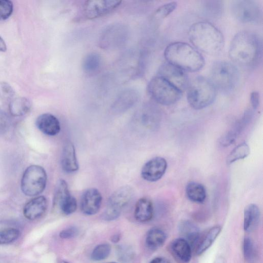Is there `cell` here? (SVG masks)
I'll use <instances>...</instances> for the list:
<instances>
[{"label": "cell", "mask_w": 263, "mask_h": 263, "mask_svg": "<svg viewBox=\"0 0 263 263\" xmlns=\"http://www.w3.org/2000/svg\"><path fill=\"white\" fill-rule=\"evenodd\" d=\"M61 166L63 170L67 173H73L79 169L76 150L73 143L67 141L64 145L62 157Z\"/></svg>", "instance_id": "cell-19"}, {"label": "cell", "mask_w": 263, "mask_h": 263, "mask_svg": "<svg viewBox=\"0 0 263 263\" xmlns=\"http://www.w3.org/2000/svg\"><path fill=\"white\" fill-rule=\"evenodd\" d=\"M181 235L190 245L192 248L198 245L200 239V230L198 227L189 220L181 221L179 224Z\"/></svg>", "instance_id": "cell-22"}, {"label": "cell", "mask_w": 263, "mask_h": 263, "mask_svg": "<svg viewBox=\"0 0 263 263\" xmlns=\"http://www.w3.org/2000/svg\"><path fill=\"white\" fill-rule=\"evenodd\" d=\"M188 198L193 202L201 203L206 198V194L204 186L198 182L191 181L188 183L185 189Z\"/></svg>", "instance_id": "cell-26"}, {"label": "cell", "mask_w": 263, "mask_h": 263, "mask_svg": "<svg viewBox=\"0 0 263 263\" xmlns=\"http://www.w3.org/2000/svg\"><path fill=\"white\" fill-rule=\"evenodd\" d=\"M139 97L137 90L132 88L125 89L118 96L112 107L117 111L126 110L137 102Z\"/></svg>", "instance_id": "cell-20"}, {"label": "cell", "mask_w": 263, "mask_h": 263, "mask_svg": "<svg viewBox=\"0 0 263 263\" xmlns=\"http://www.w3.org/2000/svg\"><path fill=\"white\" fill-rule=\"evenodd\" d=\"M262 46L260 37L254 32L243 30L232 39L229 50L230 59L236 65L246 69H253L259 64Z\"/></svg>", "instance_id": "cell-1"}, {"label": "cell", "mask_w": 263, "mask_h": 263, "mask_svg": "<svg viewBox=\"0 0 263 263\" xmlns=\"http://www.w3.org/2000/svg\"><path fill=\"white\" fill-rule=\"evenodd\" d=\"M112 239V241L114 242H117L118 241V240H119V237L117 235H115L113 237V238Z\"/></svg>", "instance_id": "cell-44"}, {"label": "cell", "mask_w": 263, "mask_h": 263, "mask_svg": "<svg viewBox=\"0 0 263 263\" xmlns=\"http://www.w3.org/2000/svg\"><path fill=\"white\" fill-rule=\"evenodd\" d=\"M48 201L44 196H39L29 200L23 208L24 216L30 220L41 218L46 212Z\"/></svg>", "instance_id": "cell-17"}, {"label": "cell", "mask_w": 263, "mask_h": 263, "mask_svg": "<svg viewBox=\"0 0 263 263\" xmlns=\"http://www.w3.org/2000/svg\"><path fill=\"white\" fill-rule=\"evenodd\" d=\"M166 238L167 235L163 230L158 228H153L146 234L145 243L149 249L156 250L164 245Z\"/></svg>", "instance_id": "cell-25"}, {"label": "cell", "mask_w": 263, "mask_h": 263, "mask_svg": "<svg viewBox=\"0 0 263 263\" xmlns=\"http://www.w3.org/2000/svg\"><path fill=\"white\" fill-rule=\"evenodd\" d=\"M153 215L154 208L152 201L146 197L140 198L135 205V219L139 222H146L152 219Z\"/></svg>", "instance_id": "cell-21"}, {"label": "cell", "mask_w": 263, "mask_h": 263, "mask_svg": "<svg viewBox=\"0 0 263 263\" xmlns=\"http://www.w3.org/2000/svg\"><path fill=\"white\" fill-rule=\"evenodd\" d=\"M164 55L167 62L185 71L196 72L204 65V60L200 53L191 45L182 42L168 45Z\"/></svg>", "instance_id": "cell-3"}, {"label": "cell", "mask_w": 263, "mask_h": 263, "mask_svg": "<svg viewBox=\"0 0 263 263\" xmlns=\"http://www.w3.org/2000/svg\"><path fill=\"white\" fill-rule=\"evenodd\" d=\"M61 263H69V262L63 260Z\"/></svg>", "instance_id": "cell-45"}, {"label": "cell", "mask_w": 263, "mask_h": 263, "mask_svg": "<svg viewBox=\"0 0 263 263\" xmlns=\"http://www.w3.org/2000/svg\"><path fill=\"white\" fill-rule=\"evenodd\" d=\"M201 6L203 13L209 17L218 18L223 12V5L220 1H204Z\"/></svg>", "instance_id": "cell-29"}, {"label": "cell", "mask_w": 263, "mask_h": 263, "mask_svg": "<svg viewBox=\"0 0 263 263\" xmlns=\"http://www.w3.org/2000/svg\"><path fill=\"white\" fill-rule=\"evenodd\" d=\"M189 39L194 46L209 55H217L222 50L224 39L222 32L206 21L194 23L189 28Z\"/></svg>", "instance_id": "cell-2"}, {"label": "cell", "mask_w": 263, "mask_h": 263, "mask_svg": "<svg viewBox=\"0 0 263 263\" xmlns=\"http://www.w3.org/2000/svg\"><path fill=\"white\" fill-rule=\"evenodd\" d=\"M158 76L181 92L186 90L189 83L186 71L167 62L160 66Z\"/></svg>", "instance_id": "cell-13"}, {"label": "cell", "mask_w": 263, "mask_h": 263, "mask_svg": "<svg viewBox=\"0 0 263 263\" xmlns=\"http://www.w3.org/2000/svg\"><path fill=\"white\" fill-rule=\"evenodd\" d=\"M47 174L44 168L38 165H31L25 170L21 181L22 192L27 196L41 194L47 183Z\"/></svg>", "instance_id": "cell-7"}, {"label": "cell", "mask_w": 263, "mask_h": 263, "mask_svg": "<svg viewBox=\"0 0 263 263\" xmlns=\"http://www.w3.org/2000/svg\"><path fill=\"white\" fill-rule=\"evenodd\" d=\"M79 231L75 227H70L62 230L60 233V237L63 239H69L77 236Z\"/></svg>", "instance_id": "cell-38"}, {"label": "cell", "mask_w": 263, "mask_h": 263, "mask_svg": "<svg viewBox=\"0 0 263 263\" xmlns=\"http://www.w3.org/2000/svg\"><path fill=\"white\" fill-rule=\"evenodd\" d=\"M20 235V231L10 226H0V245L8 244L15 241Z\"/></svg>", "instance_id": "cell-32"}, {"label": "cell", "mask_w": 263, "mask_h": 263, "mask_svg": "<svg viewBox=\"0 0 263 263\" xmlns=\"http://www.w3.org/2000/svg\"><path fill=\"white\" fill-rule=\"evenodd\" d=\"M260 219V211L255 204H249L244 210L243 229L250 232L258 226Z\"/></svg>", "instance_id": "cell-23"}, {"label": "cell", "mask_w": 263, "mask_h": 263, "mask_svg": "<svg viewBox=\"0 0 263 263\" xmlns=\"http://www.w3.org/2000/svg\"><path fill=\"white\" fill-rule=\"evenodd\" d=\"M31 107L30 101L25 97H17L12 100L9 105L10 114L20 117L28 112Z\"/></svg>", "instance_id": "cell-27"}, {"label": "cell", "mask_w": 263, "mask_h": 263, "mask_svg": "<svg viewBox=\"0 0 263 263\" xmlns=\"http://www.w3.org/2000/svg\"><path fill=\"white\" fill-rule=\"evenodd\" d=\"M102 202V195L98 189H88L84 192L81 198V211L87 215H95L99 212Z\"/></svg>", "instance_id": "cell-15"}, {"label": "cell", "mask_w": 263, "mask_h": 263, "mask_svg": "<svg viewBox=\"0 0 263 263\" xmlns=\"http://www.w3.org/2000/svg\"><path fill=\"white\" fill-rule=\"evenodd\" d=\"M250 153V147L245 142L236 146L227 158V163L231 164L235 161L247 157Z\"/></svg>", "instance_id": "cell-31"}, {"label": "cell", "mask_w": 263, "mask_h": 263, "mask_svg": "<svg viewBox=\"0 0 263 263\" xmlns=\"http://www.w3.org/2000/svg\"><path fill=\"white\" fill-rule=\"evenodd\" d=\"M217 89L211 81L202 76H198L189 82L186 89V98L194 109H203L213 103Z\"/></svg>", "instance_id": "cell-4"}, {"label": "cell", "mask_w": 263, "mask_h": 263, "mask_svg": "<svg viewBox=\"0 0 263 263\" xmlns=\"http://www.w3.org/2000/svg\"><path fill=\"white\" fill-rule=\"evenodd\" d=\"M167 162L161 157H156L146 162L141 169V175L143 179L149 182H156L160 179L167 168Z\"/></svg>", "instance_id": "cell-14"}, {"label": "cell", "mask_w": 263, "mask_h": 263, "mask_svg": "<svg viewBox=\"0 0 263 263\" xmlns=\"http://www.w3.org/2000/svg\"><path fill=\"white\" fill-rule=\"evenodd\" d=\"M231 11L234 17L241 23L259 24L262 22V8L256 1H234L231 4Z\"/></svg>", "instance_id": "cell-8"}, {"label": "cell", "mask_w": 263, "mask_h": 263, "mask_svg": "<svg viewBox=\"0 0 263 263\" xmlns=\"http://www.w3.org/2000/svg\"><path fill=\"white\" fill-rule=\"evenodd\" d=\"M107 263H117V262H107Z\"/></svg>", "instance_id": "cell-46"}, {"label": "cell", "mask_w": 263, "mask_h": 263, "mask_svg": "<svg viewBox=\"0 0 263 263\" xmlns=\"http://www.w3.org/2000/svg\"><path fill=\"white\" fill-rule=\"evenodd\" d=\"M10 119L8 115L0 109V134L5 133L9 128Z\"/></svg>", "instance_id": "cell-39"}, {"label": "cell", "mask_w": 263, "mask_h": 263, "mask_svg": "<svg viewBox=\"0 0 263 263\" xmlns=\"http://www.w3.org/2000/svg\"><path fill=\"white\" fill-rule=\"evenodd\" d=\"M133 195V189L129 185H125L116 190L108 199L106 208L103 214V218L108 221L117 219L130 201Z\"/></svg>", "instance_id": "cell-9"}, {"label": "cell", "mask_w": 263, "mask_h": 263, "mask_svg": "<svg viewBox=\"0 0 263 263\" xmlns=\"http://www.w3.org/2000/svg\"><path fill=\"white\" fill-rule=\"evenodd\" d=\"M221 230L220 226L211 228L204 237L199 241L196 248V254L200 255L206 251L213 244Z\"/></svg>", "instance_id": "cell-28"}, {"label": "cell", "mask_w": 263, "mask_h": 263, "mask_svg": "<svg viewBox=\"0 0 263 263\" xmlns=\"http://www.w3.org/2000/svg\"><path fill=\"white\" fill-rule=\"evenodd\" d=\"M121 3L115 0L87 1L82 8V17L85 20H92L105 16L116 10Z\"/></svg>", "instance_id": "cell-11"}, {"label": "cell", "mask_w": 263, "mask_h": 263, "mask_svg": "<svg viewBox=\"0 0 263 263\" xmlns=\"http://www.w3.org/2000/svg\"><path fill=\"white\" fill-rule=\"evenodd\" d=\"M101 57L96 52L87 54L82 62V68L87 74H92L96 72L101 66Z\"/></svg>", "instance_id": "cell-30"}, {"label": "cell", "mask_w": 263, "mask_h": 263, "mask_svg": "<svg viewBox=\"0 0 263 263\" xmlns=\"http://www.w3.org/2000/svg\"><path fill=\"white\" fill-rule=\"evenodd\" d=\"M260 95L259 93L256 91H252L250 94V102L252 108L254 109H256L259 104Z\"/></svg>", "instance_id": "cell-40"}, {"label": "cell", "mask_w": 263, "mask_h": 263, "mask_svg": "<svg viewBox=\"0 0 263 263\" xmlns=\"http://www.w3.org/2000/svg\"><path fill=\"white\" fill-rule=\"evenodd\" d=\"M53 205L55 209L66 215L73 213L77 209V200L70 194L67 183L63 179L59 180L56 184Z\"/></svg>", "instance_id": "cell-10"}, {"label": "cell", "mask_w": 263, "mask_h": 263, "mask_svg": "<svg viewBox=\"0 0 263 263\" xmlns=\"http://www.w3.org/2000/svg\"><path fill=\"white\" fill-rule=\"evenodd\" d=\"M13 10V3L8 0H0V20L4 21L8 18L12 14Z\"/></svg>", "instance_id": "cell-36"}, {"label": "cell", "mask_w": 263, "mask_h": 263, "mask_svg": "<svg viewBox=\"0 0 263 263\" xmlns=\"http://www.w3.org/2000/svg\"><path fill=\"white\" fill-rule=\"evenodd\" d=\"M149 263H170V262L164 257H158L152 259Z\"/></svg>", "instance_id": "cell-42"}, {"label": "cell", "mask_w": 263, "mask_h": 263, "mask_svg": "<svg viewBox=\"0 0 263 263\" xmlns=\"http://www.w3.org/2000/svg\"><path fill=\"white\" fill-rule=\"evenodd\" d=\"M147 90L155 102L163 105L174 104L182 97L181 91L158 76L150 80Z\"/></svg>", "instance_id": "cell-6"}, {"label": "cell", "mask_w": 263, "mask_h": 263, "mask_svg": "<svg viewBox=\"0 0 263 263\" xmlns=\"http://www.w3.org/2000/svg\"><path fill=\"white\" fill-rule=\"evenodd\" d=\"M210 80L216 89L228 92L237 85L239 71L233 64L226 61H216L212 65Z\"/></svg>", "instance_id": "cell-5"}, {"label": "cell", "mask_w": 263, "mask_h": 263, "mask_svg": "<svg viewBox=\"0 0 263 263\" xmlns=\"http://www.w3.org/2000/svg\"><path fill=\"white\" fill-rule=\"evenodd\" d=\"M128 36L126 27L121 24L108 26L102 32L99 39V45L103 49L118 48L125 43Z\"/></svg>", "instance_id": "cell-12"}, {"label": "cell", "mask_w": 263, "mask_h": 263, "mask_svg": "<svg viewBox=\"0 0 263 263\" xmlns=\"http://www.w3.org/2000/svg\"><path fill=\"white\" fill-rule=\"evenodd\" d=\"M253 117V112L246 110L242 116L232 126L230 129L221 138L220 143L223 146L233 144L245 127L249 124Z\"/></svg>", "instance_id": "cell-16"}, {"label": "cell", "mask_w": 263, "mask_h": 263, "mask_svg": "<svg viewBox=\"0 0 263 263\" xmlns=\"http://www.w3.org/2000/svg\"><path fill=\"white\" fill-rule=\"evenodd\" d=\"M111 252V246L108 243H101L97 246L91 254V259L93 261H100L106 258Z\"/></svg>", "instance_id": "cell-34"}, {"label": "cell", "mask_w": 263, "mask_h": 263, "mask_svg": "<svg viewBox=\"0 0 263 263\" xmlns=\"http://www.w3.org/2000/svg\"><path fill=\"white\" fill-rule=\"evenodd\" d=\"M174 253L182 261L189 262L192 258V247L183 238L175 239L171 244Z\"/></svg>", "instance_id": "cell-24"}, {"label": "cell", "mask_w": 263, "mask_h": 263, "mask_svg": "<svg viewBox=\"0 0 263 263\" xmlns=\"http://www.w3.org/2000/svg\"><path fill=\"white\" fill-rule=\"evenodd\" d=\"M117 251L118 255L121 261L127 262L132 259L133 256V252L128 247L121 246Z\"/></svg>", "instance_id": "cell-37"}, {"label": "cell", "mask_w": 263, "mask_h": 263, "mask_svg": "<svg viewBox=\"0 0 263 263\" xmlns=\"http://www.w3.org/2000/svg\"><path fill=\"white\" fill-rule=\"evenodd\" d=\"M36 125L43 134L48 136H55L61 130L59 120L54 115L45 113L40 115L36 120Z\"/></svg>", "instance_id": "cell-18"}, {"label": "cell", "mask_w": 263, "mask_h": 263, "mask_svg": "<svg viewBox=\"0 0 263 263\" xmlns=\"http://www.w3.org/2000/svg\"><path fill=\"white\" fill-rule=\"evenodd\" d=\"M177 6V4L175 2L164 4L157 8L154 13V16L158 19H163L173 12Z\"/></svg>", "instance_id": "cell-35"}, {"label": "cell", "mask_w": 263, "mask_h": 263, "mask_svg": "<svg viewBox=\"0 0 263 263\" xmlns=\"http://www.w3.org/2000/svg\"><path fill=\"white\" fill-rule=\"evenodd\" d=\"M242 249L246 260L249 263H254L257 259V252L254 242L250 238L243 239Z\"/></svg>", "instance_id": "cell-33"}, {"label": "cell", "mask_w": 263, "mask_h": 263, "mask_svg": "<svg viewBox=\"0 0 263 263\" xmlns=\"http://www.w3.org/2000/svg\"><path fill=\"white\" fill-rule=\"evenodd\" d=\"M7 50V45L3 40V39L0 36V51L5 52Z\"/></svg>", "instance_id": "cell-43"}, {"label": "cell", "mask_w": 263, "mask_h": 263, "mask_svg": "<svg viewBox=\"0 0 263 263\" xmlns=\"http://www.w3.org/2000/svg\"><path fill=\"white\" fill-rule=\"evenodd\" d=\"M2 91L7 96H11L13 94L12 88L7 83H4L1 85Z\"/></svg>", "instance_id": "cell-41"}]
</instances>
